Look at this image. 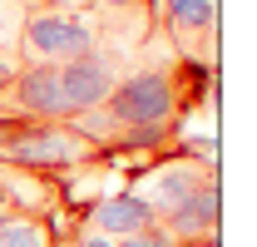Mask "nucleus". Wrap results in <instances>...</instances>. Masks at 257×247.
Returning <instances> with one entry per match:
<instances>
[{
	"mask_svg": "<svg viewBox=\"0 0 257 247\" xmlns=\"http://www.w3.org/2000/svg\"><path fill=\"white\" fill-rule=\"evenodd\" d=\"M213 74V64H183V69H159V64H149V69H134L124 74L114 94L104 99V114L114 124V134L119 129H159V124H178V114L193 104V89H198V79H208Z\"/></svg>",
	"mask_w": 257,
	"mask_h": 247,
	"instance_id": "f257e3e1",
	"label": "nucleus"
},
{
	"mask_svg": "<svg viewBox=\"0 0 257 247\" xmlns=\"http://www.w3.org/2000/svg\"><path fill=\"white\" fill-rule=\"evenodd\" d=\"M99 149L89 139H79L69 124H15V134L5 139L0 163H15V168H30V173H60L74 163H89Z\"/></svg>",
	"mask_w": 257,
	"mask_h": 247,
	"instance_id": "f03ea898",
	"label": "nucleus"
},
{
	"mask_svg": "<svg viewBox=\"0 0 257 247\" xmlns=\"http://www.w3.org/2000/svg\"><path fill=\"white\" fill-rule=\"evenodd\" d=\"M99 40L94 15H64V10H30L20 25V55L25 64H64L74 55H89Z\"/></svg>",
	"mask_w": 257,
	"mask_h": 247,
	"instance_id": "7ed1b4c3",
	"label": "nucleus"
},
{
	"mask_svg": "<svg viewBox=\"0 0 257 247\" xmlns=\"http://www.w3.org/2000/svg\"><path fill=\"white\" fill-rule=\"evenodd\" d=\"M213 178V168H203L198 158L178 154V149H168V154L159 158V168H144L139 178H134V198H144L149 208H154V217H168L178 203H188L198 188Z\"/></svg>",
	"mask_w": 257,
	"mask_h": 247,
	"instance_id": "20e7f679",
	"label": "nucleus"
},
{
	"mask_svg": "<svg viewBox=\"0 0 257 247\" xmlns=\"http://www.w3.org/2000/svg\"><path fill=\"white\" fill-rule=\"evenodd\" d=\"M154 25L168 30V40L183 50V64H198V50L213 60L218 40V0H144Z\"/></svg>",
	"mask_w": 257,
	"mask_h": 247,
	"instance_id": "39448f33",
	"label": "nucleus"
},
{
	"mask_svg": "<svg viewBox=\"0 0 257 247\" xmlns=\"http://www.w3.org/2000/svg\"><path fill=\"white\" fill-rule=\"evenodd\" d=\"M55 69H60V94H64L69 119H74V114H94V109H104V99H109L114 84H119V60L104 55V50L74 55V60L55 64Z\"/></svg>",
	"mask_w": 257,
	"mask_h": 247,
	"instance_id": "423d86ee",
	"label": "nucleus"
},
{
	"mask_svg": "<svg viewBox=\"0 0 257 247\" xmlns=\"http://www.w3.org/2000/svg\"><path fill=\"white\" fill-rule=\"evenodd\" d=\"M5 99H10L15 119H25V124H69L55 64H20V74L5 89Z\"/></svg>",
	"mask_w": 257,
	"mask_h": 247,
	"instance_id": "0eeeda50",
	"label": "nucleus"
},
{
	"mask_svg": "<svg viewBox=\"0 0 257 247\" xmlns=\"http://www.w3.org/2000/svg\"><path fill=\"white\" fill-rule=\"evenodd\" d=\"M159 222H163V232L178 247H198V242H208V237H223V178L213 173L188 203H178V208L168 217H159Z\"/></svg>",
	"mask_w": 257,
	"mask_h": 247,
	"instance_id": "6e6552de",
	"label": "nucleus"
},
{
	"mask_svg": "<svg viewBox=\"0 0 257 247\" xmlns=\"http://www.w3.org/2000/svg\"><path fill=\"white\" fill-rule=\"evenodd\" d=\"M154 222H159V217H154V208H149L144 198H134L128 188L109 193V198H99L94 208H89V227H94V232H104L109 242L134 237V232H144V227H154Z\"/></svg>",
	"mask_w": 257,
	"mask_h": 247,
	"instance_id": "1a4fd4ad",
	"label": "nucleus"
},
{
	"mask_svg": "<svg viewBox=\"0 0 257 247\" xmlns=\"http://www.w3.org/2000/svg\"><path fill=\"white\" fill-rule=\"evenodd\" d=\"M0 247H55L50 217H30V213H0Z\"/></svg>",
	"mask_w": 257,
	"mask_h": 247,
	"instance_id": "9d476101",
	"label": "nucleus"
},
{
	"mask_svg": "<svg viewBox=\"0 0 257 247\" xmlns=\"http://www.w3.org/2000/svg\"><path fill=\"white\" fill-rule=\"evenodd\" d=\"M114 247H178V242L163 232V222H154V227H144V232H134V237H119Z\"/></svg>",
	"mask_w": 257,
	"mask_h": 247,
	"instance_id": "9b49d317",
	"label": "nucleus"
},
{
	"mask_svg": "<svg viewBox=\"0 0 257 247\" xmlns=\"http://www.w3.org/2000/svg\"><path fill=\"white\" fill-rule=\"evenodd\" d=\"M20 55H15V50H5V45H0V94L10 89V84H15V74H20Z\"/></svg>",
	"mask_w": 257,
	"mask_h": 247,
	"instance_id": "f8f14e48",
	"label": "nucleus"
},
{
	"mask_svg": "<svg viewBox=\"0 0 257 247\" xmlns=\"http://www.w3.org/2000/svg\"><path fill=\"white\" fill-rule=\"evenodd\" d=\"M74 247H114V242H109L104 232H94V227H84V232L74 237Z\"/></svg>",
	"mask_w": 257,
	"mask_h": 247,
	"instance_id": "ddd939ff",
	"label": "nucleus"
},
{
	"mask_svg": "<svg viewBox=\"0 0 257 247\" xmlns=\"http://www.w3.org/2000/svg\"><path fill=\"white\" fill-rule=\"evenodd\" d=\"M99 5H109V10H119V15H124V10H139L144 0H99Z\"/></svg>",
	"mask_w": 257,
	"mask_h": 247,
	"instance_id": "4468645a",
	"label": "nucleus"
},
{
	"mask_svg": "<svg viewBox=\"0 0 257 247\" xmlns=\"http://www.w3.org/2000/svg\"><path fill=\"white\" fill-rule=\"evenodd\" d=\"M198 247H223V237H208V242H198Z\"/></svg>",
	"mask_w": 257,
	"mask_h": 247,
	"instance_id": "2eb2a0df",
	"label": "nucleus"
},
{
	"mask_svg": "<svg viewBox=\"0 0 257 247\" xmlns=\"http://www.w3.org/2000/svg\"><path fill=\"white\" fill-rule=\"evenodd\" d=\"M0 30H5V25H0Z\"/></svg>",
	"mask_w": 257,
	"mask_h": 247,
	"instance_id": "dca6fc26",
	"label": "nucleus"
}]
</instances>
